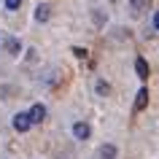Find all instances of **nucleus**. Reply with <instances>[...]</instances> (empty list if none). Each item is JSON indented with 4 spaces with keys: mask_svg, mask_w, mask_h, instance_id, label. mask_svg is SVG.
Returning a JSON list of instances; mask_svg holds the SVG:
<instances>
[{
    "mask_svg": "<svg viewBox=\"0 0 159 159\" xmlns=\"http://www.w3.org/2000/svg\"><path fill=\"white\" fill-rule=\"evenodd\" d=\"M33 124H35L33 116H30V113H25V111L14 116V129H16V132H30V127H33Z\"/></svg>",
    "mask_w": 159,
    "mask_h": 159,
    "instance_id": "nucleus-1",
    "label": "nucleus"
},
{
    "mask_svg": "<svg viewBox=\"0 0 159 159\" xmlns=\"http://www.w3.org/2000/svg\"><path fill=\"white\" fill-rule=\"evenodd\" d=\"M89 135H92V129H89L86 121H75L73 124V138L75 140H89Z\"/></svg>",
    "mask_w": 159,
    "mask_h": 159,
    "instance_id": "nucleus-2",
    "label": "nucleus"
},
{
    "mask_svg": "<svg viewBox=\"0 0 159 159\" xmlns=\"http://www.w3.org/2000/svg\"><path fill=\"white\" fill-rule=\"evenodd\" d=\"M30 116H33L35 124H43V121H46V105H41V102L33 105V108H30Z\"/></svg>",
    "mask_w": 159,
    "mask_h": 159,
    "instance_id": "nucleus-3",
    "label": "nucleus"
},
{
    "mask_svg": "<svg viewBox=\"0 0 159 159\" xmlns=\"http://www.w3.org/2000/svg\"><path fill=\"white\" fill-rule=\"evenodd\" d=\"M135 73H138V78H143V81L148 78V62H146L143 57L135 59Z\"/></svg>",
    "mask_w": 159,
    "mask_h": 159,
    "instance_id": "nucleus-4",
    "label": "nucleus"
},
{
    "mask_svg": "<svg viewBox=\"0 0 159 159\" xmlns=\"http://www.w3.org/2000/svg\"><path fill=\"white\" fill-rule=\"evenodd\" d=\"M148 105V89L143 86V89H138V97H135V111H143Z\"/></svg>",
    "mask_w": 159,
    "mask_h": 159,
    "instance_id": "nucleus-5",
    "label": "nucleus"
},
{
    "mask_svg": "<svg viewBox=\"0 0 159 159\" xmlns=\"http://www.w3.org/2000/svg\"><path fill=\"white\" fill-rule=\"evenodd\" d=\"M35 19H38V22H49L51 19V8L49 6H38V8H35Z\"/></svg>",
    "mask_w": 159,
    "mask_h": 159,
    "instance_id": "nucleus-6",
    "label": "nucleus"
},
{
    "mask_svg": "<svg viewBox=\"0 0 159 159\" xmlns=\"http://www.w3.org/2000/svg\"><path fill=\"white\" fill-rule=\"evenodd\" d=\"M116 146H111V143H105V146H102L100 148V159H116Z\"/></svg>",
    "mask_w": 159,
    "mask_h": 159,
    "instance_id": "nucleus-7",
    "label": "nucleus"
},
{
    "mask_svg": "<svg viewBox=\"0 0 159 159\" xmlns=\"http://www.w3.org/2000/svg\"><path fill=\"white\" fill-rule=\"evenodd\" d=\"M94 89H97V94H100V97H108V94H111L108 81H102V78H97V81H94Z\"/></svg>",
    "mask_w": 159,
    "mask_h": 159,
    "instance_id": "nucleus-8",
    "label": "nucleus"
},
{
    "mask_svg": "<svg viewBox=\"0 0 159 159\" xmlns=\"http://www.w3.org/2000/svg\"><path fill=\"white\" fill-rule=\"evenodd\" d=\"M6 49H8L11 54H19V41L16 38H8V41H6Z\"/></svg>",
    "mask_w": 159,
    "mask_h": 159,
    "instance_id": "nucleus-9",
    "label": "nucleus"
},
{
    "mask_svg": "<svg viewBox=\"0 0 159 159\" xmlns=\"http://www.w3.org/2000/svg\"><path fill=\"white\" fill-rule=\"evenodd\" d=\"M129 3H132V8H135V11H143L146 6H148V0H129Z\"/></svg>",
    "mask_w": 159,
    "mask_h": 159,
    "instance_id": "nucleus-10",
    "label": "nucleus"
},
{
    "mask_svg": "<svg viewBox=\"0 0 159 159\" xmlns=\"http://www.w3.org/2000/svg\"><path fill=\"white\" fill-rule=\"evenodd\" d=\"M19 6H22V0H6V8L8 11H16Z\"/></svg>",
    "mask_w": 159,
    "mask_h": 159,
    "instance_id": "nucleus-11",
    "label": "nucleus"
},
{
    "mask_svg": "<svg viewBox=\"0 0 159 159\" xmlns=\"http://www.w3.org/2000/svg\"><path fill=\"white\" fill-rule=\"evenodd\" d=\"M154 27L159 30V11H154Z\"/></svg>",
    "mask_w": 159,
    "mask_h": 159,
    "instance_id": "nucleus-12",
    "label": "nucleus"
}]
</instances>
